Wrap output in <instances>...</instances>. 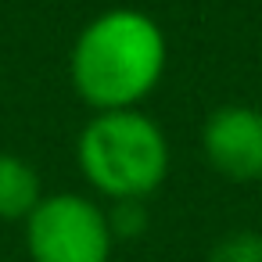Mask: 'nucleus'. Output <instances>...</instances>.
Wrapping results in <instances>:
<instances>
[{
  "mask_svg": "<svg viewBox=\"0 0 262 262\" xmlns=\"http://www.w3.org/2000/svg\"><path fill=\"white\" fill-rule=\"evenodd\" d=\"M165 65V33L140 8L94 15L69 47V83L90 112L140 108L158 90Z\"/></svg>",
  "mask_w": 262,
  "mask_h": 262,
  "instance_id": "nucleus-1",
  "label": "nucleus"
},
{
  "mask_svg": "<svg viewBox=\"0 0 262 262\" xmlns=\"http://www.w3.org/2000/svg\"><path fill=\"white\" fill-rule=\"evenodd\" d=\"M76 165L104 201H147L169 176L172 147L165 129L140 108L94 112L76 137Z\"/></svg>",
  "mask_w": 262,
  "mask_h": 262,
  "instance_id": "nucleus-2",
  "label": "nucleus"
},
{
  "mask_svg": "<svg viewBox=\"0 0 262 262\" xmlns=\"http://www.w3.org/2000/svg\"><path fill=\"white\" fill-rule=\"evenodd\" d=\"M22 230L29 262H112L115 251L104 205L79 190L43 194Z\"/></svg>",
  "mask_w": 262,
  "mask_h": 262,
  "instance_id": "nucleus-3",
  "label": "nucleus"
},
{
  "mask_svg": "<svg viewBox=\"0 0 262 262\" xmlns=\"http://www.w3.org/2000/svg\"><path fill=\"white\" fill-rule=\"evenodd\" d=\"M201 155L230 183L262 180V108L219 104L201 122Z\"/></svg>",
  "mask_w": 262,
  "mask_h": 262,
  "instance_id": "nucleus-4",
  "label": "nucleus"
},
{
  "mask_svg": "<svg viewBox=\"0 0 262 262\" xmlns=\"http://www.w3.org/2000/svg\"><path fill=\"white\" fill-rule=\"evenodd\" d=\"M43 198L36 165L15 151H0V223H26Z\"/></svg>",
  "mask_w": 262,
  "mask_h": 262,
  "instance_id": "nucleus-5",
  "label": "nucleus"
},
{
  "mask_svg": "<svg viewBox=\"0 0 262 262\" xmlns=\"http://www.w3.org/2000/svg\"><path fill=\"white\" fill-rule=\"evenodd\" d=\"M205 262H262V233L248 226L230 230L212 244Z\"/></svg>",
  "mask_w": 262,
  "mask_h": 262,
  "instance_id": "nucleus-6",
  "label": "nucleus"
},
{
  "mask_svg": "<svg viewBox=\"0 0 262 262\" xmlns=\"http://www.w3.org/2000/svg\"><path fill=\"white\" fill-rule=\"evenodd\" d=\"M108 226H112V237L115 241H137L147 233L151 226V212H147V201H108Z\"/></svg>",
  "mask_w": 262,
  "mask_h": 262,
  "instance_id": "nucleus-7",
  "label": "nucleus"
}]
</instances>
